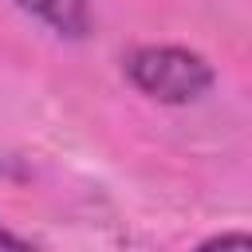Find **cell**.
Segmentation results:
<instances>
[{
  "label": "cell",
  "instance_id": "1",
  "mask_svg": "<svg viewBox=\"0 0 252 252\" xmlns=\"http://www.w3.org/2000/svg\"><path fill=\"white\" fill-rule=\"evenodd\" d=\"M126 75L134 79L138 91L154 94L158 102H189L205 94L213 83L209 63L181 47H142L130 55Z\"/></svg>",
  "mask_w": 252,
  "mask_h": 252
},
{
  "label": "cell",
  "instance_id": "2",
  "mask_svg": "<svg viewBox=\"0 0 252 252\" xmlns=\"http://www.w3.org/2000/svg\"><path fill=\"white\" fill-rule=\"evenodd\" d=\"M20 4L63 35H83L87 28V0H20Z\"/></svg>",
  "mask_w": 252,
  "mask_h": 252
}]
</instances>
